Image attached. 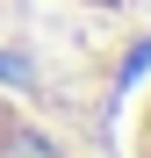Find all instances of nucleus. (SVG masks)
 I'll return each instance as SVG.
<instances>
[{
  "label": "nucleus",
  "instance_id": "obj_1",
  "mask_svg": "<svg viewBox=\"0 0 151 158\" xmlns=\"http://www.w3.org/2000/svg\"><path fill=\"white\" fill-rule=\"evenodd\" d=\"M0 158H94V151H79L58 122H43L22 94L0 86Z\"/></svg>",
  "mask_w": 151,
  "mask_h": 158
},
{
  "label": "nucleus",
  "instance_id": "obj_2",
  "mask_svg": "<svg viewBox=\"0 0 151 158\" xmlns=\"http://www.w3.org/2000/svg\"><path fill=\"white\" fill-rule=\"evenodd\" d=\"M130 158H151V72H144L137 108H130Z\"/></svg>",
  "mask_w": 151,
  "mask_h": 158
}]
</instances>
